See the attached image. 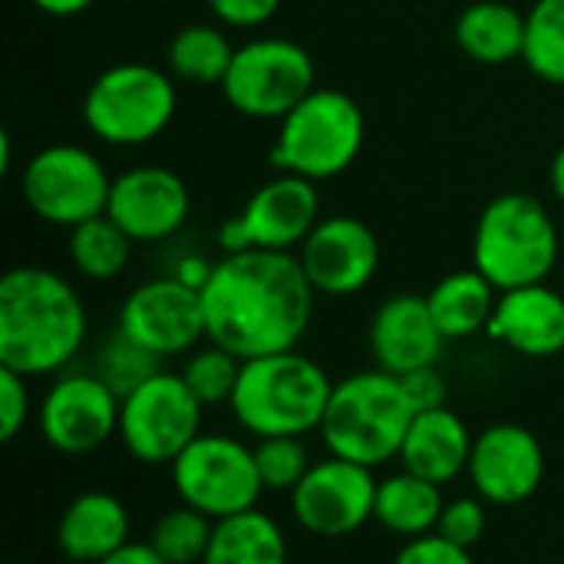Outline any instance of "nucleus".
I'll use <instances>...</instances> for the list:
<instances>
[{
    "instance_id": "f257e3e1",
    "label": "nucleus",
    "mask_w": 564,
    "mask_h": 564,
    "mask_svg": "<svg viewBox=\"0 0 564 564\" xmlns=\"http://www.w3.org/2000/svg\"><path fill=\"white\" fill-rule=\"evenodd\" d=\"M314 288L297 254H221L202 288L208 340L241 360L297 350L314 314Z\"/></svg>"
},
{
    "instance_id": "f03ea898",
    "label": "nucleus",
    "mask_w": 564,
    "mask_h": 564,
    "mask_svg": "<svg viewBox=\"0 0 564 564\" xmlns=\"http://www.w3.org/2000/svg\"><path fill=\"white\" fill-rule=\"evenodd\" d=\"M89 317L79 291L43 264L0 278V367L23 377L63 373L83 350Z\"/></svg>"
},
{
    "instance_id": "7ed1b4c3",
    "label": "nucleus",
    "mask_w": 564,
    "mask_h": 564,
    "mask_svg": "<svg viewBox=\"0 0 564 564\" xmlns=\"http://www.w3.org/2000/svg\"><path fill=\"white\" fill-rule=\"evenodd\" d=\"M330 393L334 380L317 360L297 350H281L241 364V377L228 410L235 423L258 440H304L307 433L321 430Z\"/></svg>"
},
{
    "instance_id": "20e7f679",
    "label": "nucleus",
    "mask_w": 564,
    "mask_h": 564,
    "mask_svg": "<svg viewBox=\"0 0 564 564\" xmlns=\"http://www.w3.org/2000/svg\"><path fill=\"white\" fill-rule=\"evenodd\" d=\"M416 410L403 390V380L373 367L334 383L321 436L330 456L380 469L400 459Z\"/></svg>"
},
{
    "instance_id": "39448f33",
    "label": "nucleus",
    "mask_w": 564,
    "mask_h": 564,
    "mask_svg": "<svg viewBox=\"0 0 564 564\" xmlns=\"http://www.w3.org/2000/svg\"><path fill=\"white\" fill-rule=\"evenodd\" d=\"M558 225L552 212L525 192L492 198L473 235V268L499 291L545 284L558 264Z\"/></svg>"
},
{
    "instance_id": "423d86ee",
    "label": "nucleus",
    "mask_w": 564,
    "mask_h": 564,
    "mask_svg": "<svg viewBox=\"0 0 564 564\" xmlns=\"http://www.w3.org/2000/svg\"><path fill=\"white\" fill-rule=\"evenodd\" d=\"M367 139V119L354 96L340 89H311L281 122L271 145L278 172H291L311 182L344 175Z\"/></svg>"
},
{
    "instance_id": "0eeeda50",
    "label": "nucleus",
    "mask_w": 564,
    "mask_h": 564,
    "mask_svg": "<svg viewBox=\"0 0 564 564\" xmlns=\"http://www.w3.org/2000/svg\"><path fill=\"white\" fill-rule=\"evenodd\" d=\"M175 76L152 63H116L83 96L86 129L116 149L155 142L175 119Z\"/></svg>"
},
{
    "instance_id": "6e6552de",
    "label": "nucleus",
    "mask_w": 564,
    "mask_h": 564,
    "mask_svg": "<svg viewBox=\"0 0 564 564\" xmlns=\"http://www.w3.org/2000/svg\"><path fill=\"white\" fill-rule=\"evenodd\" d=\"M311 89H317L314 59L301 43L284 36L241 43L221 83L225 102L258 122H281Z\"/></svg>"
},
{
    "instance_id": "1a4fd4ad",
    "label": "nucleus",
    "mask_w": 564,
    "mask_h": 564,
    "mask_svg": "<svg viewBox=\"0 0 564 564\" xmlns=\"http://www.w3.org/2000/svg\"><path fill=\"white\" fill-rule=\"evenodd\" d=\"M20 192L26 208L56 228H76L106 215L112 175L102 159L83 145L56 142L33 152L20 172Z\"/></svg>"
},
{
    "instance_id": "9d476101",
    "label": "nucleus",
    "mask_w": 564,
    "mask_h": 564,
    "mask_svg": "<svg viewBox=\"0 0 564 564\" xmlns=\"http://www.w3.org/2000/svg\"><path fill=\"white\" fill-rule=\"evenodd\" d=\"M169 476L178 502L198 509L212 522L258 509V499L264 496L254 446L225 433H202L169 466Z\"/></svg>"
},
{
    "instance_id": "9b49d317",
    "label": "nucleus",
    "mask_w": 564,
    "mask_h": 564,
    "mask_svg": "<svg viewBox=\"0 0 564 564\" xmlns=\"http://www.w3.org/2000/svg\"><path fill=\"white\" fill-rule=\"evenodd\" d=\"M202 413L182 373L159 370L122 397L119 443L142 466H172L202 436Z\"/></svg>"
},
{
    "instance_id": "f8f14e48",
    "label": "nucleus",
    "mask_w": 564,
    "mask_h": 564,
    "mask_svg": "<svg viewBox=\"0 0 564 564\" xmlns=\"http://www.w3.org/2000/svg\"><path fill=\"white\" fill-rule=\"evenodd\" d=\"M321 221V192L317 182L278 172L271 182L258 185L245 208L228 218L218 231L225 254L238 251H281L294 254Z\"/></svg>"
},
{
    "instance_id": "ddd939ff",
    "label": "nucleus",
    "mask_w": 564,
    "mask_h": 564,
    "mask_svg": "<svg viewBox=\"0 0 564 564\" xmlns=\"http://www.w3.org/2000/svg\"><path fill=\"white\" fill-rule=\"evenodd\" d=\"M122 397L96 373H56L36 406V430L63 456H86L119 436Z\"/></svg>"
},
{
    "instance_id": "4468645a",
    "label": "nucleus",
    "mask_w": 564,
    "mask_h": 564,
    "mask_svg": "<svg viewBox=\"0 0 564 564\" xmlns=\"http://www.w3.org/2000/svg\"><path fill=\"white\" fill-rule=\"evenodd\" d=\"M116 330L159 360L192 354L202 340H208L202 291L188 288L175 274L152 278L126 294Z\"/></svg>"
},
{
    "instance_id": "2eb2a0df",
    "label": "nucleus",
    "mask_w": 564,
    "mask_h": 564,
    "mask_svg": "<svg viewBox=\"0 0 564 564\" xmlns=\"http://www.w3.org/2000/svg\"><path fill=\"white\" fill-rule=\"evenodd\" d=\"M377 486L373 469L327 456L314 463L291 492V512L304 532L317 539H344L373 519Z\"/></svg>"
},
{
    "instance_id": "dca6fc26",
    "label": "nucleus",
    "mask_w": 564,
    "mask_h": 564,
    "mask_svg": "<svg viewBox=\"0 0 564 564\" xmlns=\"http://www.w3.org/2000/svg\"><path fill=\"white\" fill-rule=\"evenodd\" d=\"M297 261L324 297L360 294L380 271V241L373 228L354 215L321 218L307 241L297 248Z\"/></svg>"
},
{
    "instance_id": "f3484780",
    "label": "nucleus",
    "mask_w": 564,
    "mask_h": 564,
    "mask_svg": "<svg viewBox=\"0 0 564 564\" xmlns=\"http://www.w3.org/2000/svg\"><path fill=\"white\" fill-rule=\"evenodd\" d=\"M469 479L489 506H522L545 479V449L529 426L496 423L473 443Z\"/></svg>"
},
{
    "instance_id": "a211bd4d",
    "label": "nucleus",
    "mask_w": 564,
    "mask_h": 564,
    "mask_svg": "<svg viewBox=\"0 0 564 564\" xmlns=\"http://www.w3.org/2000/svg\"><path fill=\"white\" fill-rule=\"evenodd\" d=\"M192 212V195L182 175L162 165H135L112 178L106 215L135 241L155 245L182 231Z\"/></svg>"
},
{
    "instance_id": "6ab92c4d",
    "label": "nucleus",
    "mask_w": 564,
    "mask_h": 564,
    "mask_svg": "<svg viewBox=\"0 0 564 564\" xmlns=\"http://www.w3.org/2000/svg\"><path fill=\"white\" fill-rule=\"evenodd\" d=\"M367 340H370V354L377 367L393 377L436 367L446 347V337L436 327L430 301L423 294L387 297L370 321Z\"/></svg>"
},
{
    "instance_id": "aec40b11",
    "label": "nucleus",
    "mask_w": 564,
    "mask_h": 564,
    "mask_svg": "<svg viewBox=\"0 0 564 564\" xmlns=\"http://www.w3.org/2000/svg\"><path fill=\"white\" fill-rule=\"evenodd\" d=\"M486 334L519 357H558L564 350V297L549 284L502 291Z\"/></svg>"
},
{
    "instance_id": "412c9836",
    "label": "nucleus",
    "mask_w": 564,
    "mask_h": 564,
    "mask_svg": "<svg viewBox=\"0 0 564 564\" xmlns=\"http://www.w3.org/2000/svg\"><path fill=\"white\" fill-rule=\"evenodd\" d=\"M473 443H476V436L469 433V426L459 413H453L449 406L426 410V413L413 416L410 433L400 449V463H403V469H410L436 486H449L453 479L469 473Z\"/></svg>"
},
{
    "instance_id": "4be33fe9",
    "label": "nucleus",
    "mask_w": 564,
    "mask_h": 564,
    "mask_svg": "<svg viewBox=\"0 0 564 564\" xmlns=\"http://www.w3.org/2000/svg\"><path fill=\"white\" fill-rule=\"evenodd\" d=\"M129 509L102 489L76 496L56 525V545L69 562L99 564L129 545Z\"/></svg>"
},
{
    "instance_id": "5701e85b",
    "label": "nucleus",
    "mask_w": 564,
    "mask_h": 564,
    "mask_svg": "<svg viewBox=\"0 0 564 564\" xmlns=\"http://www.w3.org/2000/svg\"><path fill=\"white\" fill-rule=\"evenodd\" d=\"M499 294L502 291L486 274L469 268V271H453V274L440 278L433 284V291L426 294V301H430L433 321L443 330V337L466 340V337L489 330Z\"/></svg>"
},
{
    "instance_id": "b1692460",
    "label": "nucleus",
    "mask_w": 564,
    "mask_h": 564,
    "mask_svg": "<svg viewBox=\"0 0 564 564\" xmlns=\"http://www.w3.org/2000/svg\"><path fill=\"white\" fill-rule=\"evenodd\" d=\"M459 50L482 66H506L525 53V13L502 0H476L456 20Z\"/></svg>"
},
{
    "instance_id": "393cba45",
    "label": "nucleus",
    "mask_w": 564,
    "mask_h": 564,
    "mask_svg": "<svg viewBox=\"0 0 564 564\" xmlns=\"http://www.w3.org/2000/svg\"><path fill=\"white\" fill-rule=\"evenodd\" d=\"M443 509H446L443 486L403 469V473L380 479L373 522H380L390 535H400L410 542V539L433 535Z\"/></svg>"
},
{
    "instance_id": "a878e982",
    "label": "nucleus",
    "mask_w": 564,
    "mask_h": 564,
    "mask_svg": "<svg viewBox=\"0 0 564 564\" xmlns=\"http://www.w3.org/2000/svg\"><path fill=\"white\" fill-rule=\"evenodd\" d=\"M202 564H288V539L271 516L248 509L215 522Z\"/></svg>"
},
{
    "instance_id": "bb28decb",
    "label": "nucleus",
    "mask_w": 564,
    "mask_h": 564,
    "mask_svg": "<svg viewBox=\"0 0 564 564\" xmlns=\"http://www.w3.org/2000/svg\"><path fill=\"white\" fill-rule=\"evenodd\" d=\"M235 43L228 33L215 23H188L182 26L165 50L169 73L188 86H221L231 59H235Z\"/></svg>"
},
{
    "instance_id": "cd10ccee",
    "label": "nucleus",
    "mask_w": 564,
    "mask_h": 564,
    "mask_svg": "<svg viewBox=\"0 0 564 564\" xmlns=\"http://www.w3.org/2000/svg\"><path fill=\"white\" fill-rule=\"evenodd\" d=\"M132 238L109 218L99 215L93 221H83L76 228H69L66 238V254L69 264L86 278V281H116L132 258Z\"/></svg>"
},
{
    "instance_id": "c85d7f7f",
    "label": "nucleus",
    "mask_w": 564,
    "mask_h": 564,
    "mask_svg": "<svg viewBox=\"0 0 564 564\" xmlns=\"http://www.w3.org/2000/svg\"><path fill=\"white\" fill-rule=\"evenodd\" d=\"M522 63L549 86H564V0H535L525 13Z\"/></svg>"
},
{
    "instance_id": "c756f323",
    "label": "nucleus",
    "mask_w": 564,
    "mask_h": 564,
    "mask_svg": "<svg viewBox=\"0 0 564 564\" xmlns=\"http://www.w3.org/2000/svg\"><path fill=\"white\" fill-rule=\"evenodd\" d=\"M215 522L192 506H175L149 532V545L169 564H202L212 545Z\"/></svg>"
},
{
    "instance_id": "7c9ffc66",
    "label": "nucleus",
    "mask_w": 564,
    "mask_h": 564,
    "mask_svg": "<svg viewBox=\"0 0 564 564\" xmlns=\"http://www.w3.org/2000/svg\"><path fill=\"white\" fill-rule=\"evenodd\" d=\"M241 357H235L231 350L218 347L208 340V347H195L182 367V380L188 383V390L198 397V403L208 406H228L241 377Z\"/></svg>"
},
{
    "instance_id": "2f4dec72",
    "label": "nucleus",
    "mask_w": 564,
    "mask_h": 564,
    "mask_svg": "<svg viewBox=\"0 0 564 564\" xmlns=\"http://www.w3.org/2000/svg\"><path fill=\"white\" fill-rule=\"evenodd\" d=\"M162 370V360L155 354H149L145 347H139L135 340H129L126 334H112L99 354H96V373L119 393H132L135 387H142L149 377H155Z\"/></svg>"
},
{
    "instance_id": "473e14b6",
    "label": "nucleus",
    "mask_w": 564,
    "mask_h": 564,
    "mask_svg": "<svg viewBox=\"0 0 564 564\" xmlns=\"http://www.w3.org/2000/svg\"><path fill=\"white\" fill-rule=\"evenodd\" d=\"M254 463L264 482V492H294L311 473V453L301 436H268L254 443Z\"/></svg>"
},
{
    "instance_id": "72a5a7b5",
    "label": "nucleus",
    "mask_w": 564,
    "mask_h": 564,
    "mask_svg": "<svg viewBox=\"0 0 564 564\" xmlns=\"http://www.w3.org/2000/svg\"><path fill=\"white\" fill-rule=\"evenodd\" d=\"M436 535L473 552L486 535V502L479 496H463V499L446 502L440 525H436Z\"/></svg>"
},
{
    "instance_id": "f704fd0d",
    "label": "nucleus",
    "mask_w": 564,
    "mask_h": 564,
    "mask_svg": "<svg viewBox=\"0 0 564 564\" xmlns=\"http://www.w3.org/2000/svg\"><path fill=\"white\" fill-rule=\"evenodd\" d=\"M33 400H30V377L0 367V440L13 443L20 430L30 423Z\"/></svg>"
},
{
    "instance_id": "c9c22d12",
    "label": "nucleus",
    "mask_w": 564,
    "mask_h": 564,
    "mask_svg": "<svg viewBox=\"0 0 564 564\" xmlns=\"http://www.w3.org/2000/svg\"><path fill=\"white\" fill-rule=\"evenodd\" d=\"M393 564H476L469 549H459L453 542H446L443 535H423V539H410Z\"/></svg>"
},
{
    "instance_id": "e433bc0d",
    "label": "nucleus",
    "mask_w": 564,
    "mask_h": 564,
    "mask_svg": "<svg viewBox=\"0 0 564 564\" xmlns=\"http://www.w3.org/2000/svg\"><path fill=\"white\" fill-rule=\"evenodd\" d=\"M212 17L225 26H238V30H251V26H264L281 0H205Z\"/></svg>"
},
{
    "instance_id": "4c0bfd02",
    "label": "nucleus",
    "mask_w": 564,
    "mask_h": 564,
    "mask_svg": "<svg viewBox=\"0 0 564 564\" xmlns=\"http://www.w3.org/2000/svg\"><path fill=\"white\" fill-rule=\"evenodd\" d=\"M403 380V390L413 403L416 413H426V410H440V406H449V383L446 377L440 373V367H423V370H413Z\"/></svg>"
},
{
    "instance_id": "58836bf2",
    "label": "nucleus",
    "mask_w": 564,
    "mask_h": 564,
    "mask_svg": "<svg viewBox=\"0 0 564 564\" xmlns=\"http://www.w3.org/2000/svg\"><path fill=\"white\" fill-rule=\"evenodd\" d=\"M212 268H215V261H205V258H198V254H188V258H182V261H178L175 278H178V281H185L188 288L202 291V288L208 284V278H212Z\"/></svg>"
},
{
    "instance_id": "ea45409f",
    "label": "nucleus",
    "mask_w": 564,
    "mask_h": 564,
    "mask_svg": "<svg viewBox=\"0 0 564 564\" xmlns=\"http://www.w3.org/2000/svg\"><path fill=\"white\" fill-rule=\"evenodd\" d=\"M99 564H169L149 542H129L126 549H119L116 555H109Z\"/></svg>"
},
{
    "instance_id": "a19ab883",
    "label": "nucleus",
    "mask_w": 564,
    "mask_h": 564,
    "mask_svg": "<svg viewBox=\"0 0 564 564\" xmlns=\"http://www.w3.org/2000/svg\"><path fill=\"white\" fill-rule=\"evenodd\" d=\"M36 10H43L46 17H76L86 13L96 0H30Z\"/></svg>"
},
{
    "instance_id": "79ce46f5",
    "label": "nucleus",
    "mask_w": 564,
    "mask_h": 564,
    "mask_svg": "<svg viewBox=\"0 0 564 564\" xmlns=\"http://www.w3.org/2000/svg\"><path fill=\"white\" fill-rule=\"evenodd\" d=\"M549 182H552V192H555V198L564 205V145L555 152V159H552V169H549Z\"/></svg>"
}]
</instances>
